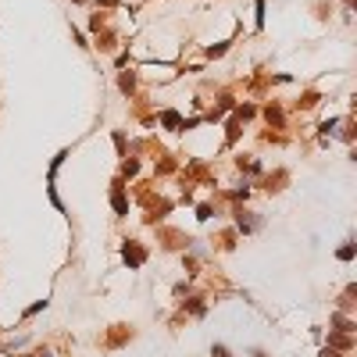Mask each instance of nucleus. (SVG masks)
I'll return each instance as SVG.
<instances>
[{
    "instance_id": "f257e3e1",
    "label": "nucleus",
    "mask_w": 357,
    "mask_h": 357,
    "mask_svg": "<svg viewBox=\"0 0 357 357\" xmlns=\"http://www.w3.org/2000/svg\"><path fill=\"white\" fill-rule=\"evenodd\" d=\"M125 261H129V264H143V250H136V247L125 243Z\"/></svg>"
},
{
    "instance_id": "f03ea898",
    "label": "nucleus",
    "mask_w": 357,
    "mask_h": 357,
    "mask_svg": "<svg viewBox=\"0 0 357 357\" xmlns=\"http://www.w3.org/2000/svg\"><path fill=\"white\" fill-rule=\"evenodd\" d=\"M350 257H354V247H350V243H347V247H343V250H339V261H350Z\"/></svg>"
},
{
    "instance_id": "7ed1b4c3",
    "label": "nucleus",
    "mask_w": 357,
    "mask_h": 357,
    "mask_svg": "<svg viewBox=\"0 0 357 357\" xmlns=\"http://www.w3.org/2000/svg\"><path fill=\"white\" fill-rule=\"evenodd\" d=\"M165 125H182V122H178V114H175V111H168V114H165Z\"/></svg>"
},
{
    "instance_id": "20e7f679",
    "label": "nucleus",
    "mask_w": 357,
    "mask_h": 357,
    "mask_svg": "<svg viewBox=\"0 0 357 357\" xmlns=\"http://www.w3.org/2000/svg\"><path fill=\"white\" fill-rule=\"evenodd\" d=\"M211 357H229V350H225V347L218 343V347H211Z\"/></svg>"
}]
</instances>
